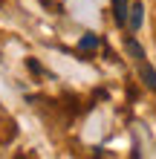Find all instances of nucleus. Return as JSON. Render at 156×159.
Returning <instances> with one entry per match:
<instances>
[{"label":"nucleus","mask_w":156,"mask_h":159,"mask_svg":"<svg viewBox=\"0 0 156 159\" xmlns=\"http://www.w3.org/2000/svg\"><path fill=\"white\" fill-rule=\"evenodd\" d=\"M26 64H29V70H32V72H41V64H38V61H35V58H29V61H26Z\"/></svg>","instance_id":"6"},{"label":"nucleus","mask_w":156,"mask_h":159,"mask_svg":"<svg viewBox=\"0 0 156 159\" xmlns=\"http://www.w3.org/2000/svg\"><path fill=\"white\" fill-rule=\"evenodd\" d=\"M113 17L118 26H124L130 20V0H113Z\"/></svg>","instance_id":"1"},{"label":"nucleus","mask_w":156,"mask_h":159,"mask_svg":"<svg viewBox=\"0 0 156 159\" xmlns=\"http://www.w3.org/2000/svg\"><path fill=\"white\" fill-rule=\"evenodd\" d=\"M98 43H101V41H98V35H84V38L78 41V46H81L84 52H90V49H98Z\"/></svg>","instance_id":"5"},{"label":"nucleus","mask_w":156,"mask_h":159,"mask_svg":"<svg viewBox=\"0 0 156 159\" xmlns=\"http://www.w3.org/2000/svg\"><path fill=\"white\" fill-rule=\"evenodd\" d=\"M139 78H142V84H145L148 90L156 93V70L150 67L148 61H139Z\"/></svg>","instance_id":"2"},{"label":"nucleus","mask_w":156,"mask_h":159,"mask_svg":"<svg viewBox=\"0 0 156 159\" xmlns=\"http://www.w3.org/2000/svg\"><path fill=\"white\" fill-rule=\"evenodd\" d=\"M142 17H145V9H142V3L130 6V29H139V26H142Z\"/></svg>","instance_id":"4"},{"label":"nucleus","mask_w":156,"mask_h":159,"mask_svg":"<svg viewBox=\"0 0 156 159\" xmlns=\"http://www.w3.org/2000/svg\"><path fill=\"white\" fill-rule=\"evenodd\" d=\"M124 49L130 52L136 61H145V49L139 46V41H136V38H127V41H124Z\"/></svg>","instance_id":"3"},{"label":"nucleus","mask_w":156,"mask_h":159,"mask_svg":"<svg viewBox=\"0 0 156 159\" xmlns=\"http://www.w3.org/2000/svg\"><path fill=\"white\" fill-rule=\"evenodd\" d=\"M0 3H3V0H0Z\"/></svg>","instance_id":"7"}]
</instances>
